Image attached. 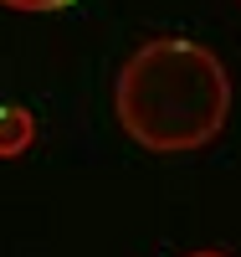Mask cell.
<instances>
[{"label": "cell", "instance_id": "6da1fadb", "mask_svg": "<svg viewBox=\"0 0 241 257\" xmlns=\"http://www.w3.org/2000/svg\"><path fill=\"white\" fill-rule=\"evenodd\" d=\"M113 113L149 155H190L221 139L231 118V72L190 36L144 41L113 77Z\"/></svg>", "mask_w": 241, "mask_h": 257}, {"label": "cell", "instance_id": "277c9868", "mask_svg": "<svg viewBox=\"0 0 241 257\" xmlns=\"http://www.w3.org/2000/svg\"><path fill=\"white\" fill-rule=\"evenodd\" d=\"M185 257H231V252H215V247H205V252H185Z\"/></svg>", "mask_w": 241, "mask_h": 257}, {"label": "cell", "instance_id": "7a4b0ae2", "mask_svg": "<svg viewBox=\"0 0 241 257\" xmlns=\"http://www.w3.org/2000/svg\"><path fill=\"white\" fill-rule=\"evenodd\" d=\"M31 139H36V123H31V113L26 108H0V160H11V155H26L31 149Z\"/></svg>", "mask_w": 241, "mask_h": 257}, {"label": "cell", "instance_id": "3957f363", "mask_svg": "<svg viewBox=\"0 0 241 257\" xmlns=\"http://www.w3.org/2000/svg\"><path fill=\"white\" fill-rule=\"evenodd\" d=\"M0 6H6V11H67V6H77V0H0Z\"/></svg>", "mask_w": 241, "mask_h": 257}]
</instances>
